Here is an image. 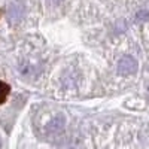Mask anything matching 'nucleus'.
<instances>
[{"instance_id": "obj_2", "label": "nucleus", "mask_w": 149, "mask_h": 149, "mask_svg": "<svg viewBox=\"0 0 149 149\" xmlns=\"http://www.w3.org/2000/svg\"><path fill=\"white\" fill-rule=\"evenodd\" d=\"M64 125H66V118L63 115H57L46 124L45 128H46V133L49 134H57L64 128Z\"/></svg>"}, {"instance_id": "obj_1", "label": "nucleus", "mask_w": 149, "mask_h": 149, "mask_svg": "<svg viewBox=\"0 0 149 149\" xmlns=\"http://www.w3.org/2000/svg\"><path fill=\"white\" fill-rule=\"evenodd\" d=\"M137 67H139L137 61H136L133 57H130V55L122 57V58L118 61V66H116L118 73H119V74H124V76H128V74L136 73V72H137Z\"/></svg>"}, {"instance_id": "obj_3", "label": "nucleus", "mask_w": 149, "mask_h": 149, "mask_svg": "<svg viewBox=\"0 0 149 149\" xmlns=\"http://www.w3.org/2000/svg\"><path fill=\"white\" fill-rule=\"evenodd\" d=\"M22 15H24V6L21 5V3H12L10 6H9V9H8V17H9V19L10 21H19L21 18H22Z\"/></svg>"}, {"instance_id": "obj_4", "label": "nucleus", "mask_w": 149, "mask_h": 149, "mask_svg": "<svg viewBox=\"0 0 149 149\" xmlns=\"http://www.w3.org/2000/svg\"><path fill=\"white\" fill-rule=\"evenodd\" d=\"M9 93H10V86H9L6 82L0 81V104L6 102V98H8Z\"/></svg>"}]
</instances>
